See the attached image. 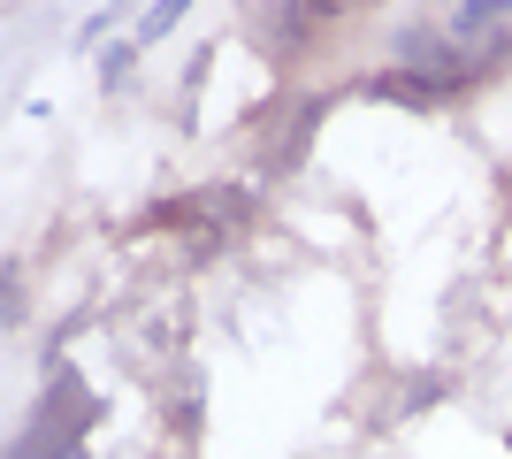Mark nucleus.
<instances>
[{
	"label": "nucleus",
	"instance_id": "1",
	"mask_svg": "<svg viewBox=\"0 0 512 459\" xmlns=\"http://www.w3.org/2000/svg\"><path fill=\"white\" fill-rule=\"evenodd\" d=\"M123 345H130L138 368H161L169 352H184V306H176V299L130 306V314H123Z\"/></svg>",
	"mask_w": 512,
	"mask_h": 459
},
{
	"label": "nucleus",
	"instance_id": "2",
	"mask_svg": "<svg viewBox=\"0 0 512 459\" xmlns=\"http://www.w3.org/2000/svg\"><path fill=\"white\" fill-rule=\"evenodd\" d=\"M184 8H192V0H153L138 31H146V39H161V31H176V23H184Z\"/></svg>",
	"mask_w": 512,
	"mask_h": 459
},
{
	"label": "nucleus",
	"instance_id": "3",
	"mask_svg": "<svg viewBox=\"0 0 512 459\" xmlns=\"http://www.w3.org/2000/svg\"><path fill=\"white\" fill-rule=\"evenodd\" d=\"M130 62H138V46H130V39H123V46H107V54H100V85L115 92V85L130 77Z\"/></svg>",
	"mask_w": 512,
	"mask_h": 459
},
{
	"label": "nucleus",
	"instance_id": "4",
	"mask_svg": "<svg viewBox=\"0 0 512 459\" xmlns=\"http://www.w3.org/2000/svg\"><path fill=\"white\" fill-rule=\"evenodd\" d=\"M306 8H314V16H337V8H352V0H306Z\"/></svg>",
	"mask_w": 512,
	"mask_h": 459
}]
</instances>
